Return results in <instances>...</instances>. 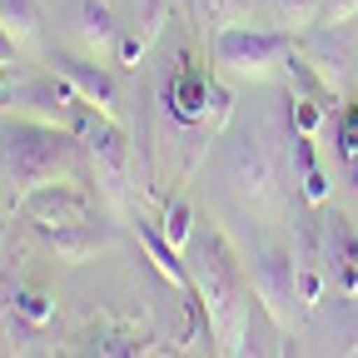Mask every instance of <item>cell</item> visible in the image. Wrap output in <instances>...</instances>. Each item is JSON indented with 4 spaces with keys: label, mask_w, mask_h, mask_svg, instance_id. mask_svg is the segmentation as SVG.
Instances as JSON below:
<instances>
[{
    "label": "cell",
    "mask_w": 358,
    "mask_h": 358,
    "mask_svg": "<svg viewBox=\"0 0 358 358\" xmlns=\"http://www.w3.org/2000/svg\"><path fill=\"white\" fill-rule=\"evenodd\" d=\"M299 50L294 35L279 30V25H229L214 35V60L229 80H244V85H259V80H274L289 55Z\"/></svg>",
    "instance_id": "obj_5"
},
{
    "label": "cell",
    "mask_w": 358,
    "mask_h": 358,
    "mask_svg": "<svg viewBox=\"0 0 358 358\" xmlns=\"http://www.w3.org/2000/svg\"><path fill=\"white\" fill-rule=\"evenodd\" d=\"M15 209L20 219H30V229H70V224L95 219V194L85 189V179H75V185H45L25 194Z\"/></svg>",
    "instance_id": "obj_10"
},
{
    "label": "cell",
    "mask_w": 358,
    "mask_h": 358,
    "mask_svg": "<svg viewBox=\"0 0 358 358\" xmlns=\"http://www.w3.org/2000/svg\"><path fill=\"white\" fill-rule=\"evenodd\" d=\"M338 303V338H343V358L358 353V299H334Z\"/></svg>",
    "instance_id": "obj_28"
},
{
    "label": "cell",
    "mask_w": 358,
    "mask_h": 358,
    "mask_svg": "<svg viewBox=\"0 0 358 358\" xmlns=\"http://www.w3.org/2000/svg\"><path fill=\"white\" fill-rule=\"evenodd\" d=\"M185 264H189L194 303L204 308V329L219 343V358H234V348L244 343V329H249V313H254L244 264L234 259L229 239L219 229H194V239L185 249Z\"/></svg>",
    "instance_id": "obj_1"
},
{
    "label": "cell",
    "mask_w": 358,
    "mask_h": 358,
    "mask_svg": "<svg viewBox=\"0 0 358 358\" xmlns=\"http://www.w3.org/2000/svg\"><path fill=\"white\" fill-rule=\"evenodd\" d=\"M334 150L343 155V164L358 155V105H338V115H334Z\"/></svg>",
    "instance_id": "obj_27"
},
{
    "label": "cell",
    "mask_w": 358,
    "mask_h": 358,
    "mask_svg": "<svg viewBox=\"0 0 358 358\" xmlns=\"http://www.w3.org/2000/svg\"><path fill=\"white\" fill-rule=\"evenodd\" d=\"M348 358H358V353H348Z\"/></svg>",
    "instance_id": "obj_31"
},
{
    "label": "cell",
    "mask_w": 358,
    "mask_h": 358,
    "mask_svg": "<svg viewBox=\"0 0 358 358\" xmlns=\"http://www.w3.org/2000/svg\"><path fill=\"white\" fill-rule=\"evenodd\" d=\"M0 30L15 45H30L40 35V6L35 0H0Z\"/></svg>",
    "instance_id": "obj_21"
},
{
    "label": "cell",
    "mask_w": 358,
    "mask_h": 358,
    "mask_svg": "<svg viewBox=\"0 0 358 358\" xmlns=\"http://www.w3.org/2000/svg\"><path fill=\"white\" fill-rule=\"evenodd\" d=\"M249 289H254L259 308H264L284 334L294 329V319H303V308H299V274H294V249H274V244L254 249V259H249Z\"/></svg>",
    "instance_id": "obj_7"
},
{
    "label": "cell",
    "mask_w": 358,
    "mask_h": 358,
    "mask_svg": "<svg viewBox=\"0 0 358 358\" xmlns=\"http://www.w3.org/2000/svg\"><path fill=\"white\" fill-rule=\"evenodd\" d=\"M80 95L70 90V80L65 75H55V70H45V75H25L20 80V90H15V115L20 120H40V124H55V129H70L75 124V115H80Z\"/></svg>",
    "instance_id": "obj_9"
},
{
    "label": "cell",
    "mask_w": 358,
    "mask_h": 358,
    "mask_svg": "<svg viewBox=\"0 0 358 358\" xmlns=\"http://www.w3.org/2000/svg\"><path fill=\"white\" fill-rule=\"evenodd\" d=\"M50 70L70 80V90H75L85 105H95V110L110 115V120H124V110H120V80H115L105 65L80 60V55H50Z\"/></svg>",
    "instance_id": "obj_12"
},
{
    "label": "cell",
    "mask_w": 358,
    "mask_h": 358,
    "mask_svg": "<svg viewBox=\"0 0 358 358\" xmlns=\"http://www.w3.org/2000/svg\"><path fill=\"white\" fill-rule=\"evenodd\" d=\"M249 10H254V0H194V15L209 35L229 30V25H244Z\"/></svg>",
    "instance_id": "obj_23"
},
{
    "label": "cell",
    "mask_w": 358,
    "mask_h": 358,
    "mask_svg": "<svg viewBox=\"0 0 358 358\" xmlns=\"http://www.w3.org/2000/svg\"><path fill=\"white\" fill-rule=\"evenodd\" d=\"M303 60L319 70V80L334 90V95L343 100V90H348V80H358V55H353V40H348V30L343 25H313V30H303Z\"/></svg>",
    "instance_id": "obj_11"
},
{
    "label": "cell",
    "mask_w": 358,
    "mask_h": 358,
    "mask_svg": "<svg viewBox=\"0 0 358 358\" xmlns=\"http://www.w3.org/2000/svg\"><path fill=\"white\" fill-rule=\"evenodd\" d=\"M80 155H85V145L70 129L20 120V115L10 124H0V185L10 189V209L45 185H75Z\"/></svg>",
    "instance_id": "obj_2"
},
{
    "label": "cell",
    "mask_w": 358,
    "mask_h": 358,
    "mask_svg": "<svg viewBox=\"0 0 358 358\" xmlns=\"http://www.w3.org/2000/svg\"><path fill=\"white\" fill-rule=\"evenodd\" d=\"M274 319L259 308V313H249V329H244V343L234 348V358H279V348H284V338H274Z\"/></svg>",
    "instance_id": "obj_20"
},
{
    "label": "cell",
    "mask_w": 358,
    "mask_h": 358,
    "mask_svg": "<svg viewBox=\"0 0 358 358\" xmlns=\"http://www.w3.org/2000/svg\"><path fill=\"white\" fill-rule=\"evenodd\" d=\"M159 110L169 115L174 129H199L204 140H214L234 115V95L204 65H189L179 55V60H169V70L159 80Z\"/></svg>",
    "instance_id": "obj_3"
},
{
    "label": "cell",
    "mask_w": 358,
    "mask_h": 358,
    "mask_svg": "<svg viewBox=\"0 0 358 358\" xmlns=\"http://www.w3.org/2000/svg\"><path fill=\"white\" fill-rule=\"evenodd\" d=\"M70 134L85 145V159L95 169L100 199L115 204V209H129V134H124V124L100 115L95 105H80Z\"/></svg>",
    "instance_id": "obj_4"
},
{
    "label": "cell",
    "mask_w": 358,
    "mask_h": 358,
    "mask_svg": "<svg viewBox=\"0 0 358 358\" xmlns=\"http://www.w3.org/2000/svg\"><path fill=\"white\" fill-rule=\"evenodd\" d=\"M164 20H169V0H129V10L120 20V40H115V65H124V70L140 65L145 50L159 40Z\"/></svg>",
    "instance_id": "obj_13"
},
{
    "label": "cell",
    "mask_w": 358,
    "mask_h": 358,
    "mask_svg": "<svg viewBox=\"0 0 358 358\" xmlns=\"http://www.w3.org/2000/svg\"><path fill=\"white\" fill-rule=\"evenodd\" d=\"M334 110L319 100V95H294L289 90V120H294V134H308V140H319V129Z\"/></svg>",
    "instance_id": "obj_24"
},
{
    "label": "cell",
    "mask_w": 358,
    "mask_h": 358,
    "mask_svg": "<svg viewBox=\"0 0 358 358\" xmlns=\"http://www.w3.org/2000/svg\"><path fill=\"white\" fill-rule=\"evenodd\" d=\"M80 40L90 45V50H110L115 55V40H120V20L115 10L105 6V0H80Z\"/></svg>",
    "instance_id": "obj_18"
},
{
    "label": "cell",
    "mask_w": 358,
    "mask_h": 358,
    "mask_svg": "<svg viewBox=\"0 0 358 358\" xmlns=\"http://www.w3.org/2000/svg\"><path fill=\"white\" fill-rule=\"evenodd\" d=\"M15 319L30 324V329H45L55 319V299L40 294V289H15Z\"/></svg>",
    "instance_id": "obj_25"
},
{
    "label": "cell",
    "mask_w": 358,
    "mask_h": 358,
    "mask_svg": "<svg viewBox=\"0 0 358 358\" xmlns=\"http://www.w3.org/2000/svg\"><path fill=\"white\" fill-rule=\"evenodd\" d=\"M134 234H140V244H145L150 264L159 268V274H164L169 284H179L185 294H194V289H189V264H185V254H179V244H169V239H164V229H159V224L134 219Z\"/></svg>",
    "instance_id": "obj_16"
},
{
    "label": "cell",
    "mask_w": 358,
    "mask_h": 358,
    "mask_svg": "<svg viewBox=\"0 0 358 358\" xmlns=\"http://www.w3.org/2000/svg\"><path fill=\"white\" fill-rule=\"evenodd\" d=\"M348 185H353V194H358V155L348 159Z\"/></svg>",
    "instance_id": "obj_30"
},
{
    "label": "cell",
    "mask_w": 358,
    "mask_h": 358,
    "mask_svg": "<svg viewBox=\"0 0 358 358\" xmlns=\"http://www.w3.org/2000/svg\"><path fill=\"white\" fill-rule=\"evenodd\" d=\"M35 239L50 249L60 264H85V259H95L100 249H110L120 239V229L110 219H85V224H70V229H35Z\"/></svg>",
    "instance_id": "obj_14"
},
{
    "label": "cell",
    "mask_w": 358,
    "mask_h": 358,
    "mask_svg": "<svg viewBox=\"0 0 358 358\" xmlns=\"http://www.w3.org/2000/svg\"><path fill=\"white\" fill-rule=\"evenodd\" d=\"M294 174H299V199L313 204V209H324L329 204V174L319 169V155H313V140L308 134H294Z\"/></svg>",
    "instance_id": "obj_17"
},
{
    "label": "cell",
    "mask_w": 358,
    "mask_h": 358,
    "mask_svg": "<svg viewBox=\"0 0 358 358\" xmlns=\"http://www.w3.org/2000/svg\"><path fill=\"white\" fill-rule=\"evenodd\" d=\"M80 358H150V343L134 338L129 329H100L95 338L85 343Z\"/></svg>",
    "instance_id": "obj_19"
},
{
    "label": "cell",
    "mask_w": 358,
    "mask_h": 358,
    "mask_svg": "<svg viewBox=\"0 0 358 358\" xmlns=\"http://www.w3.org/2000/svg\"><path fill=\"white\" fill-rule=\"evenodd\" d=\"M224 164H229V185L234 194L249 204V209H264L268 199H274V185H279V174H274V159H268L264 140L249 129H239L234 140H229V155H224Z\"/></svg>",
    "instance_id": "obj_8"
},
{
    "label": "cell",
    "mask_w": 358,
    "mask_h": 358,
    "mask_svg": "<svg viewBox=\"0 0 358 358\" xmlns=\"http://www.w3.org/2000/svg\"><path fill=\"white\" fill-rule=\"evenodd\" d=\"M358 15V0H319V25H348Z\"/></svg>",
    "instance_id": "obj_29"
},
{
    "label": "cell",
    "mask_w": 358,
    "mask_h": 358,
    "mask_svg": "<svg viewBox=\"0 0 358 358\" xmlns=\"http://www.w3.org/2000/svg\"><path fill=\"white\" fill-rule=\"evenodd\" d=\"M159 229H164L169 244L185 249V244L194 239V209H189V199H169V204H164V219H159Z\"/></svg>",
    "instance_id": "obj_26"
},
{
    "label": "cell",
    "mask_w": 358,
    "mask_h": 358,
    "mask_svg": "<svg viewBox=\"0 0 358 358\" xmlns=\"http://www.w3.org/2000/svg\"><path fill=\"white\" fill-rule=\"evenodd\" d=\"M264 10H268V20H274L279 30H289V35L319 25V0H264Z\"/></svg>",
    "instance_id": "obj_22"
},
{
    "label": "cell",
    "mask_w": 358,
    "mask_h": 358,
    "mask_svg": "<svg viewBox=\"0 0 358 358\" xmlns=\"http://www.w3.org/2000/svg\"><path fill=\"white\" fill-rule=\"evenodd\" d=\"M294 274H299V308H303V319H313L334 289L329 229H324V209H313V204H303L294 219Z\"/></svg>",
    "instance_id": "obj_6"
},
{
    "label": "cell",
    "mask_w": 358,
    "mask_h": 358,
    "mask_svg": "<svg viewBox=\"0 0 358 358\" xmlns=\"http://www.w3.org/2000/svg\"><path fill=\"white\" fill-rule=\"evenodd\" d=\"M329 229V274H334V299H358V229L338 209H324Z\"/></svg>",
    "instance_id": "obj_15"
}]
</instances>
